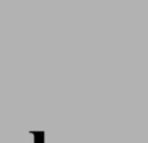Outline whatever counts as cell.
Listing matches in <instances>:
<instances>
[{
	"label": "cell",
	"mask_w": 148,
	"mask_h": 143,
	"mask_svg": "<svg viewBox=\"0 0 148 143\" xmlns=\"http://www.w3.org/2000/svg\"><path fill=\"white\" fill-rule=\"evenodd\" d=\"M34 135V143H44V133L43 131H31Z\"/></svg>",
	"instance_id": "1"
}]
</instances>
